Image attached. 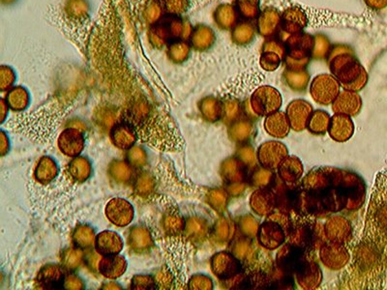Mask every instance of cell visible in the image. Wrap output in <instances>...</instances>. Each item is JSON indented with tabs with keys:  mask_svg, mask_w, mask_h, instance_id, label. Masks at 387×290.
<instances>
[{
	"mask_svg": "<svg viewBox=\"0 0 387 290\" xmlns=\"http://www.w3.org/2000/svg\"><path fill=\"white\" fill-rule=\"evenodd\" d=\"M374 9H382L387 5V0H365Z\"/></svg>",
	"mask_w": 387,
	"mask_h": 290,
	"instance_id": "obj_1",
	"label": "cell"
}]
</instances>
